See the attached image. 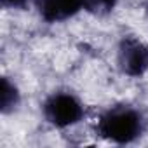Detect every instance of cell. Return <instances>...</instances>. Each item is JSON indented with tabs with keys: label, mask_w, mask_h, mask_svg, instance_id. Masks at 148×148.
Masks as SVG:
<instances>
[{
	"label": "cell",
	"mask_w": 148,
	"mask_h": 148,
	"mask_svg": "<svg viewBox=\"0 0 148 148\" xmlns=\"http://www.w3.org/2000/svg\"><path fill=\"white\" fill-rule=\"evenodd\" d=\"M117 61L127 77H143L148 71V45L136 37H124L119 44Z\"/></svg>",
	"instance_id": "cell-3"
},
{
	"label": "cell",
	"mask_w": 148,
	"mask_h": 148,
	"mask_svg": "<svg viewBox=\"0 0 148 148\" xmlns=\"http://www.w3.org/2000/svg\"><path fill=\"white\" fill-rule=\"evenodd\" d=\"M2 4L9 9H25L28 5V0H2Z\"/></svg>",
	"instance_id": "cell-7"
},
{
	"label": "cell",
	"mask_w": 148,
	"mask_h": 148,
	"mask_svg": "<svg viewBox=\"0 0 148 148\" xmlns=\"http://www.w3.org/2000/svg\"><path fill=\"white\" fill-rule=\"evenodd\" d=\"M38 14L47 23H61L84 9V0H35Z\"/></svg>",
	"instance_id": "cell-4"
},
{
	"label": "cell",
	"mask_w": 148,
	"mask_h": 148,
	"mask_svg": "<svg viewBox=\"0 0 148 148\" xmlns=\"http://www.w3.org/2000/svg\"><path fill=\"white\" fill-rule=\"evenodd\" d=\"M143 115L129 106V105H119L110 110H106L99 120H98V131L99 134L113 143L125 145L138 139L143 132Z\"/></svg>",
	"instance_id": "cell-1"
},
{
	"label": "cell",
	"mask_w": 148,
	"mask_h": 148,
	"mask_svg": "<svg viewBox=\"0 0 148 148\" xmlns=\"http://www.w3.org/2000/svg\"><path fill=\"white\" fill-rule=\"evenodd\" d=\"M115 5H117V0H84V11L99 18L113 12Z\"/></svg>",
	"instance_id": "cell-6"
},
{
	"label": "cell",
	"mask_w": 148,
	"mask_h": 148,
	"mask_svg": "<svg viewBox=\"0 0 148 148\" xmlns=\"http://www.w3.org/2000/svg\"><path fill=\"white\" fill-rule=\"evenodd\" d=\"M19 105V91L14 82H11L9 77H2L0 84V108L2 113H11Z\"/></svg>",
	"instance_id": "cell-5"
},
{
	"label": "cell",
	"mask_w": 148,
	"mask_h": 148,
	"mask_svg": "<svg viewBox=\"0 0 148 148\" xmlns=\"http://www.w3.org/2000/svg\"><path fill=\"white\" fill-rule=\"evenodd\" d=\"M44 117L54 127L64 129L75 125L84 117L82 101L71 92H54L44 103Z\"/></svg>",
	"instance_id": "cell-2"
}]
</instances>
